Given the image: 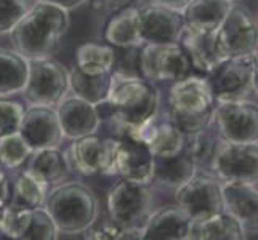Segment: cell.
<instances>
[{
	"label": "cell",
	"mask_w": 258,
	"mask_h": 240,
	"mask_svg": "<svg viewBox=\"0 0 258 240\" xmlns=\"http://www.w3.org/2000/svg\"><path fill=\"white\" fill-rule=\"evenodd\" d=\"M108 101L114 111L109 119L138 131L148 125L159 111V92L154 82L145 77H122L111 72Z\"/></svg>",
	"instance_id": "obj_3"
},
{
	"label": "cell",
	"mask_w": 258,
	"mask_h": 240,
	"mask_svg": "<svg viewBox=\"0 0 258 240\" xmlns=\"http://www.w3.org/2000/svg\"><path fill=\"white\" fill-rule=\"evenodd\" d=\"M189 218L176 205L162 207L151 213L143 227L145 240H184L189 227Z\"/></svg>",
	"instance_id": "obj_20"
},
{
	"label": "cell",
	"mask_w": 258,
	"mask_h": 240,
	"mask_svg": "<svg viewBox=\"0 0 258 240\" xmlns=\"http://www.w3.org/2000/svg\"><path fill=\"white\" fill-rule=\"evenodd\" d=\"M233 4L231 0H189L181 10L184 26L199 31H217Z\"/></svg>",
	"instance_id": "obj_24"
},
{
	"label": "cell",
	"mask_w": 258,
	"mask_h": 240,
	"mask_svg": "<svg viewBox=\"0 0 258 240\" xmlns=\"http://www.w3.org/2000/svg\"><path fill=\"white\" fill-rule=\"evenodd\" d=\"M198 173V167L184 152L172 157H154L153 180L162 189H178Z\"/></svg>",
	"instance_id": "obj_23"
},
{
	"label": "cell",
	"mask_w": 258,
	"mask_h": 240,
	"mask_svg": "<svg viewBox=\"0 0 258 240\" xmlns=\"http://www.w3.org/2000/svg\"><path fill=\"white\" fill-rule=\"evenodd\" d=\"M29 61L20 53L0 48V96L21 93L28 80Z\"/></svg>",
	"instance_id": "obj_26"
},
{
	"label": "cell",
	"mask_w": 258,
	"mask_h": 240,
	"mask_svg": "<svg viewBox=\"0 0 258 240\" xmlns=\"http://www.w3.org/2000/svg\"><path fill=\"white\" fill-rule=\"evenodd\" d=\"M141 75L151 82H176L192 74L189 58L180 43H143L140 53Z\"/></svg>",
	"instance_id": "obj_11"
},
{
	"label": "cell",
	"mask_w": 258,
	"mask_h": 240,
	"mask_svg": "<svg viewBox=\"0 0 258 240\" xmlns=\"http://www.w3.org/2000/svg\"><path fill=\"white\" fill-rule=\"evenodd\" d=\"M55 111L64 138L77 139L87 135H93L100 130L101 120L96 115L95 106L77 96H66L56 106Z\"/></svg>",
	"instance_id": "obj_19"
},
{
	"label": "cell",
	"mask_w": 258,
	"mask_h": 240,
	"mask_svg": "<svg viewBox=\"0 0 258 240\" xmlns=\"http://www.w3.org/2000/svg\"><path fill=\"white\" fill-rule=\"evenodd\" d=\"M184 28L181 12L159 5L140 7L138 32L143 43H173L178 42Z\"/></svg>",
	"instance_id": "obj_17"
},
{
	"label": "cell",
	"mask_w": 258,
	"mask_h": 240,
	"mask_svg": "<svg viewBox=\"0 0 258 240\" xmlns=\"http://www.w3.org/2000/svg\"><path fill=\"white\" fill-rule=\"evenodd\" d=\"M114 48V66L112 72L122 77H143L140 69L141 45L112 47Z\"/></svg>",
	"instance_id": "obj_34"
},
{
	"label": "cell",
	"mask_w": 258,
	"mask_h": 240,
	"mask_svg": "<svg viewBox=\"0 0 258 240\" xmlns=\"http://www.w3.org/2000/svg\"><path fill=\"white\" fill-rule=\"evenodd\" d=\"M212 127L220 139L233 143L258 141V108L252 100L215 101Z\"/></svg>",
	"instance_id": "obj_9"
},
{
	"label": "cell",
	"mask_w": 258,
	"mask_h": 240,
	"mask_svg": "<svg viewBox=\"0 0 258 240\" xmlns=\"http://www.w3.org/2000/svg\"><path fill=\"white\" fill-rule=\"evenodd\" d=\"M35 0H0V35L10 34Z\"/></svg>",
	"instance_id": "obj_36"
},
{
	"label": "cell",
	"mask_w": 258,
	"mask_h": 240,
	"mask_svg": "<svg viewBox=\"0 0 258 240\" xmlns=\"http://www.w3.org/2000/svg\"><path fill=\"white\" fill-rule=\"evenodd\" d=\"M34 150L26 143L20 131L0 136V165L7 170L20 168L32 155Z\"/></svg>",
	"instance_id": "obj_33"
},
{
	"label": "cell",
	"mask_w": 258,
	"mask_h": 240,
	"mask_svg": "<svg viewBox=\"0 0 258 240\" xmlns=\"http://www.w3.org/2000/svg\"><path fill=\"white\" fill-rule=\"evenodd\" d=\"M32 208L10 200L0 208V232H4L12 240H23L29 227Z\"/></svg>",
	"instance_id": "obj_32"
},
{
	"label": "cell",
	"mask_w": 258,
	"mask_h": 240,
	"mask_svg": "<svg viewBox=\"0 0 258 240\" xmlns=\"http://www.w3.org/2000/svg\"><path fill=\"white\" fill-rule=\"evenodd\" d=\"M106 211L112 223L122 227H141L153 213L151 184L120 180L111 186L106 195Z\"/></svg>",
	"instance_id": "obj_5"
},
{
	"label": "cell",
	"mask_w": 258,
	"mask_h": 240,
	"mask_svg": "<svg viewBox=\"0 0 258 240\" xmlns=\"http://www.w3.org/2000/svg\"><path fill=\"white\" fill-rule=\"evenodd\" d=\"M215 98L209 78L194 72L173 82L168 92V119L183 133H189L212 123Z\"/></svg>",
	"instance_id": "obj_4"
},
{
	"label": "cell",
	"mask_w": 258,
	"mask_h": 240,
	"mask_svg": "<svg viewBox=\"0 0 258 240\" xmlns=\"http://www.w3.org/2000/svg\"><path fill=\"white\" fill-rule=\"evenodd\" d=\"M35 2H45V4H51L64 8V10H74V8H79L81 5H84L87 0H35Z\"/></svg>",
	"instance_id": "obj_41"
},
{
	"label": "cell",
	"mask_w": 258,
	"mask_h": 240,
	"mask_svg": "<svg viewBox=\"0 0 258 240\" xmlns=\"http://www.w3.org/2000/svg\"><path fill=\"white\" fill-rule=\"evenodd\" d=\"M218 43L226 58L256 53V20L241 4H233L217 29Z\"/></svg>",
	"instance_id": "obj_14"
},
{
	"label": "cell",
	"mask_w": 258,
	"mask_h": 240,
	"mask_svg": "<svg viewBox=\"0 0 258 240\" xmlns=\"http://www.w3.org/2000/svg\"><path fill=\"white\" fill-rule=\"evenodd\" d=\"M56 237H58V229L47 213V210L43 207L32 208L31 223L23 240H55Z\"/></svg>",
	"instance_id": "obj_35"
},
{
	"label": "cell",
	"mask_w": 258,
	"mask_h": 240,
	"mask_svg": "<svg viewBox=\"0 0 258 240\" xmlns=\"http://www.w3.org/2000/svg\"><path fill=\"white\" fill-rule=\"evenodd\" d=\"M43 208L58 229L56 238H84V232L98 219L95 192L77 181L59 184L48 191Z\"/></svg>",
	"instance_id": "obj_2"
},
{
	"label": "cell",
	"mask_w": 258,
	"mask_h": 240,
	"mask_svg": "<svg viewBox=\"0 0 258 240\" xmlns=\"http://www.w3.org/2000/svg\"><path fill=\"white\" fill-rule=\"evenodd\" d=\"M29 170L40 176L48 184H55L66 176V173L69 172V167L66 164L64 152H61L59 147H55L34 150Z\"/></svg>",
	"instance_id": "obj_30"
},
{
	"label": "cell",
	"mask_w": 258,
	"mask_h": 240,
	"mask_svg": "<svg viewBox=\"0 0 258 240\" xmlns=\"http://www.w3.org/2000/svg\"><path fill=\"white\" fill-rule=\"evenodd\" d=\"M111 88V72L106 74H87L79 67L69 72V90L81 100L96 104L108 98Z\"/></svg>",
	"instance_id": "obj_27"
},
{
	"label": "cell",
	"mask_w": 258,
	"mask_h": 240,
	"mask_svg": "<svg viewBox=\"0 0 258 240\" xmlns=\"http://www.w3.org/2000/svg\"><path fill=\"white\" fill-rule=\"evenodd\" d=\"M69 26L68 10L45 2H34L10 32L13 50L28 61L51 58L59 50Z\"/></svg>",
	"instance_id": "obj_1"
},
{
	"label": "cell",
	"mask_w": 258,
	"mask_h": 240,
	"mask_svg": "<svg viewBox=\"0 0 258 240\" xmlns=\"http://www.w3.org/2000/svg\"><path fill=\"white\" fill-rule=\"evenodd\" d=\"M223 211L244 227V238H256L258 191L253 181H221Z\"/></svg>",
	"instance_id": "obj_15"
},
{
	"label": "cell",
	"mask_w": 258,
	"mask_h": 240,
	"mask_svg": "<svg viewBox=\"0 0 258 240\" xmlns=\"http://www.w3.org/2000/svg\"><path fill=\"white\" fill-rule=\"evenodd\" d=\"M0 167H2V165H0Z\"/></svg>",
	"instance_id": "obj_43"
},
{
	"label": "cell",
	"mask_w": 258,
	"mask_h": 240,
	"mask_svg": "<svg viewBox=\"0 0 258 240\" xmlns=\"http://www.w3.org/2000/svg\"><path fill=\"white\" fill-rule=\"evenodd\" d=\"M69 92L68 69L53 58L31 59L28 80L23 88L24 100L32 106L56 108Z\"/></svg>",
	"instance_id": "obj_8"
},
{
	"label": "cell",
	"mask_w": 258,
	"mask_h": 240,
	"mask_svg": "<svg viewBox=\"0 0 258 240\" xmlns=\"http://www.w3.org/2000/svg\"><path fill=\"white\" fill-rule=\"evenodd\" d=\"M18 131L32 150L59 147L64 138L55 108L45 106L26 109Z\"/></svg>",
	"instance_id": "obj_16"
},
{
	"label": "cell",
	"mask_w": 258,
	"mask_h": 240,
	"mask_svg": "<svg viewBox=\"0 0 258 240\" xmlns=\"http://www.w3.org/2000/svg\"><path fill=\"white\" fill-rule=\"evenodd\" d=\"M24 111L26 109L21 103L8 100L7 96H0V136L20 130Z\"/></svg>",
	"instance_id": "obj_37"
},
{
	"label": "cell",
	"mask_w": 258,
	"mask_h": 240,
	"mask_svg": "<svg viewBox=\"0 0 258 240\" xmlns=\"http://www.w3.org/2000/svg\"><path fill=\"white\" fill-rule=\"evenodd\" d=\"M138 5H130L114 12L104 26V42L112 47L143 45L138 32Z\"/></svg>",
	"instance_id": "obj_25"
},
{
	"label": "cell",
	"mask_w": 258,
	"mask_h": 240,
	"mask_svg": "<svg viewBox=\"0 0 258 240\" xmlns=\"http://www.w3.org/2000/svg\"><path fill=\"white\" fill-rule=\"evenodd\" d=\"M48 191L50 184L28 168V170L21 172L16 176L13 183L12 200L29 208H40L45 205Z\"/></svg>",
	"instance_id": "obj_28"
},
{
	"label": "cell",
	"mask_w": 258,
	"mask_h": 240,
	"mask_svg": "<svg viewBox=\"0 0 258 240\" xmlns=\"http://www.w3.org/2000/svg\"><path fill=\"white\" fill-rule=\"evenodd\" d=\"M13 197V183L5 172L0 170V208L5 207Z\"/></svg>",
	"instance_id": "obj_39"
},
{
	"label": "cell",
	"mask_w": 258,
	"mask_h": 240,
	"mask_svg": "<svg viewBox=\"0 0 258 240\" xmlns=\"http://www.w3.org/2000/svg\"><path fill=\"white\" fill-rule=\"evenodd\" d=\"M242 240L244 227L236 218L218 211L202 219L189 221L186 240Z\"/></svg>",
	"instance_id": "obj_22"
},
{
	"label": "cell",
	"mask_w": 258,
	"mask_h": 240,
	"mask_svg": "<svg viewBox=\"0 0 258 240\" xmlns=\"http://www.w3.org/2000/svg\"><path fill=\"white\" fill-rule=\"evenodd\" d=\"M207 78L215 101H256V53L228 58Z\"/></svg>",
	"instance_id": "obj_7"
},
{
	"label": "cell",
	"mask_w": 258,
	"mask_h": 240,
	"mask_svg": "<svg viewBox=\"0 0 258 240\" xmlns=\"http://www.w3.org/2000/svg\"><path fill=\"white\" fill-rule=\"evenodd\" d=\"M114 48L109 43H82L76 50V67L87 74L112 72Z\"/></svg>",
	"instance_id": "obj_29"
},
{
	"label": "cell",
	"mask_w": 258,
	"mask_h": 240,
	"mask_svg": "<svg viewBox=\"0 0 258 240\" xmlns=\"http://www.w3.org/2000/svg\"><path fill=\"white\" fill-rule=\"evenodd\" d=\"M220 181H253L258 176V144L218 139L207 165Z\"/></svg>",
	"instance_id": "obj_10"
},
{
	"label": "cell",
	"mask_w": 258,
	"mask_h": 240,
	"mask_svg": "<svg viewBox=\"0 0 258 240\" xmlns=\"http://www.w3.org/2000/svg\"><path fill=\"white\" fill-rule=\"evenodd\" d=\"M114 155L115 138L103 139L96 133L73 139V144L64 152L69 170L82 176H92L96 173L115 175Z\"/></svg>",
	"instance_id": "obj_12"
},
{
	"label": "cell",
	"mask_w": 258,
	"mask_h": 240,
	"mask_svg": "<svg viewBox=\"0 0 258 240\" xmlns=\"http://www.w3.org/2000/svg\"><path fill=\"white\" fill-rule=\"evenodd\" d=\"M218 135L215 128L212 127V123L207 127H202L199 130H194L189 133H184V144L183 152L188 155L196 167H207L213 150L218 143Z\"/></svg>",
	"instance_id": "obj_31"
},
{
	"label": "cell",
	"mask_w": 258,
	"mask_h": 240,
	"mask_svg": "<svg viewBox=\"0 0 258 240\" xmlns=\"http://www.w3.org/2000/svg\"><path fill=\"white\" fill-rule=\"evenodd\" d=\"M188 2L189 0H146V4H149V5L172 8V10H176V12H181Z\"/></svg>",
	"instance_id": "obj_40"
},
{
	"label": "cell",
	"mask_w": 258,
	"mask_h": 240,
	"mask_svg": "<svg viewBox=\"0 0 258 240\" xmlns=\"http://www.w3.org/2000/svg\"><path fill=\"white\" fill-rule=\"evenodd\" d=\"M231 2H242V0H231Z\"/></svg>",
	"instance_id": "obj_42"
},
{
	"label": "cell",
	"mask_w": 258,
	"mask_h": 240,
	"mask_svg": "<svg viewBox=\"0 0 258 240\" xmlns=\"http://www.w3.org/2000/svg\"><path fill=\"white\" fill-rule=\"evenodd\" d=\"M175 205L191 221L223 211L221 181L213 175L196 173L191 180L175 189Z\"/></svg>",
	"instance_id": "obj_13"
},
{
	"label": "cell",
	"mask_w": 258,
	"mask_h": 240,
	"mask_svg": "<svg viewBox=\"0 0 258 240\" xmlns=\"http://www.w3.org/2000/svg\"><path fill=\"white\" fill-rule=\"evenodd\" d=\"M138 0H92V7L98 8V10H109V12H117L120 8H125L130 5H137Z\"/></svg>",
	"instance_id": "obj_38"
},
{
	"label": "cell",
	"mask_w": 258,
	"mask_h": 240,
	"mask_svg": "<svg viewBox=\"0 0 258 240\" xmlns=\"http://www.w3.org/2000/svg\"><path fill=\"white\" fill-rule=\"evenodd\" d=\"M140 136L145 139L153 157H172L183 152L184 133L168 119L156 122V117L140 130Z\"/></svg>",
	"instance_id": "obj_21"
},
{
	"label": "cell",
	"mask_w": 258,
	"mask_h": 240,
	"mask_svg": "<svg viewBox=\"0 0 258 240\" xmlns=\"http://www.w3.org/2000/svg\"><path fill=\"white\" fill-rule=\"evenodd\" d=\"M114 128L115 138V155L114 172L123 180L151 184L153 180L154 157L151 154L140 131L130 128L115 119H108Z\"/></svg>",
	"instance_id": "obj_6"
},
{
	"label": "cell",
	"mask_w": 258,
	"mask_h": 240,
	"mask_svg": "<svg viewBox=\"0 0 258 240\" xmlns=\"http://www.w3.org/2000/svg\"><path fill=\"white\" fill-rule=\"evenodd\" d=\"M178 43L188 55L192 70L202 75L212 74L223 61L228 59L221 51L217 31H199L184 26Z\"/></svg>",
	"instance_id": "obj_18"
}]
</instances>
